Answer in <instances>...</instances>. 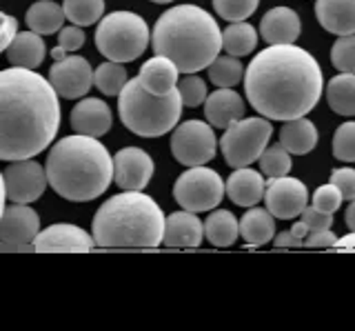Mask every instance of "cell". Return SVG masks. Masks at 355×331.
Returning <instances> with one entry per match:
<instances>
[{
	"label": "cell",
	"instance_id": "cell-1",
	"mask_svg": "<svg viewBox=\"0 0 355 331\" xmlns=\"http://www.w3.org/2000/svg\"><path fill=\"white\" fill-rule=\"evenodd\" d=\"M324 90L320 62L297 45H269L244 71V94L249 105L269 120L306 116Z\"/></svg>",
	"mask_w": 355,
	"mask_h": 331
},
{
	"label": "cell",
	"instance_id": "cell-2",
	"mask_svg": "<svg viewBox=\"0 0 355 331\" xmlns=\"http://www.w3.org/2000/svg\"><path fill=\"white\" fill-rule=\"evenodd\" d=\"M60 94L36 69L14 67L0 74V158H36L60 129Z\"/></svg>",
	"mask_w": 355,
	"mask_h": 331
},
{
	"label": "cell",
	"instance_id": "cell-3",
	"mask_svg": "<svg viewBox=\"0 0 355 331\" xmlns=\"http://www.w3.org/2000/svg\"><path fill=\"white\" fill-rule=\"evenodd\" d=\"M44 169L51 189L71 203L96 201L114 180V158L107 147L98 138L85 134L55 142Z\"/></svg>",
	"mask_w": 355,
	"mask_h": 331
},
{
	"label": "cell",
	"instance_id": "cell-4",
	"mask_svg": "<svg viewBox=\"0 0 355 331\" xmlns=\"http://www.w3.org/2000/svg\"><path fill=\"white\" fill-rule=\"evenodd\" d=\"M151 47L158 56L171 58L182 74H196L218 58L222 31L200 5H175L155 20Z\"/></svg>",
	"mask_w": 355,
	"mask_h": 331
},
{
	"label": "cell",
	"instance_id": "cell-5",
	"mask_svg": "<svg viewBox=\"0 0 355 331\" xmlns=\"http://www.w3.org/2000/svg\"><path fill=\"white\" fill-rule=\"evenodd\" d=\"M164 223L162 209L151 196L122 189L96 212L92 234L98 247L153 249L164 240Z\"/></svg>",
	"mask_w": 355,
	"mask_h": 331
},
{
	"label": "cell",
	"instance_id": "cell-6",
	"mask_svg": "<svg viewBox=\"0 0 355 331\" xmlns=\"http://www.w3.org/2000/svg\"><path fill=\"white\" fill-rule=\"evenodd\" d=\"M182 96L173 90L166 96H155L142 87L140 78L125 85L118 96V114L122 125L140 138H158L169 134L182 116Z\"/></svg>",
	"mask_w": 355,
	"mask_h": 331
},
{
	"label": "cell",
	"instance_id": "cell-7",
	"mask_svg": "<svg viewBox=\"0 0 355 331\" xmlns=\"http://www.w3.org/2000/svg\"><path fill=\"white\" fill-rule=\"evenodd\" d=\"M151 45L149 25L133 12H111L96 27V47L107 60L131 62Z\"/></svg>",
	"mask_w": 355,
	"mask_h": 331
},
{
	"label": "cell",
	"instance_id": "cell-8",
	"mask_svg": "<svg viewBox=\"0 0 355 331\" xmlns=\"http://www.w3.org/2000/svg\"><path fill=\"white\" fill-rule=\"evenodd\" d=\"M273 134V127L269 118L253 116V118H240L238 123L225 129L220 138V151L225 156L227 164L233 169L249 167L251 162L260 160L262 151L266 149Z\"/></svg>",
	"mask_w": 355,
	"mask_h": 331
},
{
	"label": "cell",
	"instance_id": "cell-9",
	"mask_svg": "<svg viewBox=\"0 0 355 331\" xmlns=\"http://www.w3.org/2000/svg\"><path fill=\"white\" fill-rule=\"evenodd\" d=\"M227 194V183L222 176L207 164H198V167H189L184 173L178 176L173 185V198L175 203L189 212L202 214L216 209L222 198Z\"/></svg>",
	"mask_w": 355,
	"mask_h": 331
},
{
	"label": "cell",
	"instance_id": "cell-10",
	"mask_svg": "<svg viewBox=\"0 0 355 331\" xmlns=\"http://www.w3.org/2000/svg\"><path fill=\"white\" fill-rule=\"evenodd\" d=\"M214 125L202 120H187L178 125L171 134V153L184 167H198L214 160L218 151V140L214 134Z\"/></svg>",
	"mask_w": 355,
	"mask_h": 331
},
{
	"label": "cell",
	"instance_id": "cell-11",
	"mask_svg": "<svg viewBox=\"0 0 355 331\" xmlns=\"http://www.w3.org/2000/svg\"><path fill=\"white\" fill-rule=\"evenodd\" d=\"M49 185L47 169L33 158L14 160L3 171V189H5V205L7 203H36L44 194Z\"/></svg>",
	"mask_w": 355,
	"mask_h": 331
},
{
	"label": "cell",
	"instance_id": "cell-12",
	"mask_svg": "<svg viewBox=\"0 0 355 331\" xmlns=\"http://www.w3.org/2000/svg\"><path fill=\"white\" fill-rule=\"evenodd\" d=\"M40 234V216L36 209L22 203H7L0 223V249H22L31 245Z\"/></svg>",
	"mask_w": 355,
	"mask_h": 331
},
{
	"label": "cell",
	"instance_id": "cell-13",
	"mask_svg": "<svg viewBox=\"0 0 355 331\" xmlns=\"http://www.w3.org/2000/svg\"><path fill=\"white\" fill-rule=\"evenodd\" d=\"M264 203L277 220H293L302 216V212L309 207V189L302 180L291 178V176L269 178Z\"/></svg>",
	"mask_w": 355,
	"mask_h": 331
},
{
	"label": "cell",
	"instance_id": "cell-14",
	"mask_svg": "<svg viewBox=\"0 0 355 331\" xmlns=\"http://www.w3.org/2000/svg\"><path fill=\"white\" fill-rule=\"evenodd\" d=\"M96 71L92 69L87 58L83 56H64L62 60H55L49 69V80L55 87L60 98H85L89 90L96 85Z\"/></svg>",
	"mask_w": 355,
	"mask_h": 331
},
{
	"label": "cell",
	"instance_id": "cell-15",
	"mask_svg": "<svg viewBox=\"0 0 355 331\" xmlns=\"http://www.w3.org/2000/svg\"><path fill=\"white\" fill-rule=\"evenodd\" d=\"M153 158L140 147H125L114 156V180L120 189L142 192L153 178Z\"/></svg>",
	"mask_w": 355,
	"mask_h": 331
},
{
	"label": "cell",
	"instance_id": "cell-16",
	"mask_svg": "<svg viewBox=\"0 0 355 331\" xmlns=\"http://www.w3.org/2000/svg\"><path fill=\"white\" fill-rule=\"evenodd\" d=\"M94 247H96L94 234L89 236V231L69 223H60L42 229L36 236V240L31 242V249L36 251H92Z\"/></svg>",
	"mask_w": 355,
	"mask_h": 331
},
{
	"label": "cell",
	"instance_id": "cell-17",
	"mask_svg": "<svg viewBox=\"0 0 355 331\" xmlns=\"http://www.w3.org/2000/svg\"><path fill=\"white\" fill-rule=\"evenodd\" d=\"M114 125L109 105L103 98H80L71 109V129L76 134L100 138Z\"/></svg>",
	"mask_w": 355,
	"mask_h": 331
},
{
	"label": "cell",
	"instance_id": "cell-18",
	"mask_svg": "<svg viewBox=\"0 0 355 331\" xmlns=\"http://www.w3.org/2000/svg\"><path fill=\"white\" fill-rule=\"evenodd\" d=\"M302 23L291 7H273L260 20V36L269 45H293L300 38Z\"/></svg>",
	"mask_w": 355,
	"mask_h": 331
},
{
	"label": "cell",
	"instance_id": "cell-19",
	"mask_svg": "<svg viewBox=\"0 0 355 331\" xmlns=\"http://www.w3.org/2000/svg\"><path fill=\"white\" fill-rule=\"evenodd\" d=\"M202 238H205V223L198 218L196 212L184 209V212H175L171 216H166L162 245L191 249V247H200Z\"/></svg>",
	"mask_w": 355,
	"mask_h": 331
},
{
	"label": "cell",
	"instance_id": "cell-20",
	"mask_svg": "<svg viewBox=\"0 0 355 331\" xmlns=\"http://www.w3.org/2000/svg\"><path fill=\"white\" fill-rule=\"evenodd\" d=\"M244 98L233 92L231 87H220L218 92L211 94L205 101V116L207 123H211L216 129H227L233 123L244 118Z\"/></svg>",
	"mask_w": 355,
	"mask_h": 331
},
{
	"label": "cell",
	"instance_id": "cell-21",
	"mask_svg": "<svg viewBox=\"0 0 355 331\" xmlns=\"http://www.w3.org/2000/svg\"><path fill=\"white\" fill-rule=\"evenodd\" d=\"M315 18L329 34H355V0H315Z\"/></svg>",
	"mask_w": 355,
	"mask_h": 331
},
{
	"label": "cell",
	"instance_id": "cell-22",
	"mask_svg": "<svg viewBox=\"0 0 355 331\" xmlns=\"http://www.w3.org/2000/svg\"><path fill=\"white\" fill-rule=\"evenodd\" d=\"M266 192L264 173L249 167H238L227 180V196L238 207H255Z\"/></svg>",
	"mask_w": 355,
	"mask_h": 331
},
{
	"label": "cell",
	"instance_id": "cell-23",
	"mask_svg": "<svg viewBox=\"0 0 355 331\" xmlns=\"http://www.w3.org/2000/svg\"><path fill=\"white\" fill-rule=\"evenodd\" d=\"M178 74H182V71L178 69V65L171 58L158 56V53H155L153 58H149L142 65L138 78L147 92H151L155 96H166L173 90H178V83H180L178 80Z\"/></svg>",
	"mask_w": 355,
	"mask_h": 331
},
{
	"label": "cell",
	"instance_id": "cell-24",
	"mask_svg": "<svg viewBox=\"0 0 355 331\" xmlns=\"http://www.w3.org/2000/svg\"><path fill=\"white\" fill-rule=\"evenodd\" d=\"M5 56L14 67L38 69L44 56H47V47H44L42 36L29 29V31H20L16 40L5 49Z\"/></svg>",
	"mask_w": 355,
	"mask_h": 331
},
{
	"label": "cell",
	"instance_id": "cell-25",
	"mask_svg": "<svg viewBox=\"0 0 355 331\" xmlns=\"http://www.w3.org/2000/svg\"><path fill=\"white\" fill-rule=\"evenodd\" d=\"M240 236L247 240V247H260L275 238V216L269 209L249 207L240 218Z\"/></svg>",
	"mask_w": 355,
	"mask_h": 331
},
{
	"label": "cell",
	"instance_id": "cell-26",
	"mask_svg": "<svg viewBox=\"0 0 355 331\" xmlns=\"http://www.w3.org/2000/svg\"><path fill=\"white\" fill-rule=\"evenodd\" d=\"M64 20H67L64 7L53 3V0H38V3H33L25 14L27 27L40 36L58 34L64 27Z\"/></svg>",
	"mask_w": 355,
	"mask_h": 331
},
{
	"label": "cell",
	"instance_id": "cell-27",
	"mask_svg": "<svg viewBox=\"0 0 355 331\" xmlns=\"http://www.w3.org/2000/svg\"><path fill=\"white\" fill-rule=\"evenodd\" d=\"M280 142L286 151H291L293 156H306L318 145V129L309 118H293L286 120L280 131Z\"/></svg>",
	"mask_w": 355,
	"mask_h": 331
},
{
	"label": "cell",
	"instance_id": "cell-28",
	"mask_svg": "<svg viewBox=\"0 0 355 331\" xmlns=\"http://www.w3.org/2000/svg\"><path fill=\"white\" fill-rule=\"evenodd\" d=\"M205 236L214 247H231L240 236V220L229 209H216L205 220Z\"/></svg>",
	"mask_w": 355,
	"mask_h": 331
},
{
	"label": "cell",
	"instance_id": "cell-29",
	"mask_svg": "<svg viewBox=\"0 0 355 331\" xmlns=\"http://www.w3.org/2000/svg\"><path fill=\"white\" fill-rule=\"evenodd\" d=\"M327 103L338 116H355V74L333 76L327 85Z\"/></svg>",
	"mask_w": 355,
	"mask_h": 331
},
{
	"label": "cell",
	"instance_id": "cell-30",
	"mask_svg": "<svg viewBox=\"0 0 355 331\" xmlns=\"http://www.w3.org/2000/svg\"><path fill=\"white\" fill-rule=\"evenodd\" d=\"M258 45V31L249 23H229V27L222 31V49L231 56H249Z\"/></svg>",
	"mask_w": 355,
	"mask_h": 331
},
{
	"label": "cell",
	"instance_id": "cell-31",
	"mask_svg": "<svg viewBox=\"0 0 355 331\" xmlns=\"http://www.w3.org/2000/svg\"><path fill=\"white\" fill-rule=\"evenodd\" d=\"M209 71V80L218 85V87H236L238 83H244V69L242 62L238 60V56H218L214 62L207 67Z\"/></svg>",
	"mask_w": 355,
	"mask_h": 331
},
{
	"label": "cell",
	"instance_id": "cell-32",
	"mask_svg": "<svg viewBox=\"0 0 355 331\" xmlns=\"http://www.w3.org/2000/svg\"><path fill=\"white\" fill-rule=\"evenodd\" d=\"M67 20L73 25L89 27L103 20L105 0H62Z\"/></svg>",
	"mask_w": 355,
	"mask_h": 331
},
{
	"label": "cell",
	"instance_id": "cell-33",
	"mask_svg": "<svg viewBox=\"0 0 355 331\" xmlns=\"http://www.w3.org/2000/svg\"><path fill=\"white\" fill-rule=\"evenodd\" d=\"M94 80H96V87L100 90V94L120 96V92L125 90V85L129 83V76H127V69L122 62L107 60L96 69Z\"/></svg>",
	"mask_w": 355,
	"mask_h": 331
},
{
	"label": "cell",
	"instance_id": "cell-34",
	"mask_svg": "<svg viewBox=\"0 0 355 331\" xmlns=\"http://www.w3.org/2000/svg\"><path fill=\"white\" fill-rule=\"evenodd\" d=\"M291 156L293 153L286 151L282 142L280 145H273L269 149H264L260 160H258L260 171L266 176V178H282V176H288V171H291V167H293Z\"/></svg>",
	"mask_w": 355,
	"mask_h": 331
},
{
	"label": "cell",
	"instance_id": "cell-35",
	"mask_svg": "<svg viewBox=\"0 0 355 331\" xmlns=\"http://www.w3.org/2000/svg\"><path fill=\"white\" fill-rule=\"evenodd\" d=\"M211 3H214L216 14L227 23H240L255 14L260 0H211Z\"/></svg>",
	"mask_w": 355,
	"mask_h": 331
},
{
	"label": "cell",
	"instance_id": "cell-36",
	"mask_svg": "<svg viewBox=\"0 0 355 331\" xmlns=\"http://www.w3.org/2000/svg\"><path fill=\"white\" fill-rule=\"evenodd\" d=\"M333 156L342 162H355V120L342 123L333 134Z\"/></svg>",
	"mask_w": 355,
	"mask_h": 331
},
{
	"label": "cell",
	"instance_id": "cell-37",
	"mask_svg": "<svg viewBox=\"0 0 355 331\" xmlns=\"http://www.w3.org/2000/svg\"><path fill=\"white\" fill-rule=\"evenodd\" d=\"M331 62L338 71L355 74V34L338 36L336 45L331 47Z\"/></svg>",
	"mask_w": 355,
	"mask_h": 331
},
{
	"label": "cell",
	"instance_id": "cell-38",
	"mask_svg": "<svg viewBox=\"0 0 355 331\" xmlns=\"http://www.w3.org/2000/svg\"><path fill=\"white\" fill-rule=\"evenodd\" d=\"M85 45V31L80 25H69V27H62L58 31V47H53L51 56L53 60H62L64 56H69V53L78 51Z\"/></svg>",
	"mask_w": 355,
	"mask_h": 331
},
{
	"label": "cell",
	"instance_id": "cell-39",
	"mask_svg": "<svg viewBox=\"0 0 355 331\" xmlns=\"http://www.w3.org/2000/svg\"><path fill=\"white\" fill-rule=\"evenodd\" d=\"M178 92H180V96H182L184 107H191V109L205 105V101L209 98L207 83L193 74H187L184 78H180V83H178Z\"/></svg>",
	"mask_w": 355,
	"mask_h": 331
},
{
	"label": "cell",
	"instance_id": "cell-40",
	"mask_svg": "<svg viewBox=\"0 0 355 331\" xmlns=\"http://www.w3.org/2000/svg\"><path fill=\"white\" fill-rule=\"evenodd\" d=\"M342 203H344V196L340 192V187L333 185V183L318 187L315 194H313V205L327 214H336Z\"/></svg>",
	"mask_w": 355,
	"mask_h": 331
},
{
	"label": "cell",
	"instance_id": "cell-41",
	"mask_svg": "<svg viewBox=\"0 0 355 331\" xmlns=\"http://www.w3.org/2000/svg\"><path fill=\"white\" fill-rule=\"evenodd\" d=\"M300 220L309 227V231H322V229H331L333 214L322 212V209H318L315 205H309L302 212V216H300Z\"/></svg>",
	"mask_w": 355,
	"mask_h": 331
},
{
	"label": "cell",
	"instance_id": "cell-42",
	"mask_svg": "<svg viewBox=\"0 0 355 331\" xmlns=\"http://www.w3.org/2000/svg\"><path fill=\"white\" fill-rule=\"evenodd\" d=\"M331 183L340 187V192L344 196V201H355V169L342 167L331 173Z\"/></svg>",
	"mask_w": 355,
	"mask_h": 331
},
{
	"label": "cell",
	"instance_id": "cell-43",
	"mask_svg": "<svg viewBox=\"0 0 355 331\" xmlns=\"http://www.w3.org/2000/svg\"><path fill=\"white\" fill-rule=\"evenodd\" d=\"M338 236L333 234L331 229H322V231H311L304 240V247L309 249H324V247H336Z\"/></svg>",
	"mask_w": 355,
	"mask_h": 331
},
{
	"label": "cell",
	"instance_id": "cell-44",
	"mask_svg": "<svg viewBox=\"0 0 355 331\" xmlns=\"http://www.w3.org/2000/svg\"><path fill=\"white\" fill-rule=\"evenodd\" d=\"M20 34L18 31V20L14 16H9V14H3V45H0V49H7L11 42L16 40V36Z\"/></svg>",
	"mask_w": 355,
	"mask_h": 331
},
{
	"label": "cell",
	"instance_id": "cell-45",
	"mask_svg": "<svg viewBox=\"0 0 355 331\" xmlns=\"http://www.w3.org/2000/svg\"><path fill=\"white\" fill-rule=\"evenodd\" d=\"M273 245L275 247H302L304 245V240H300L295 238L291 231H282V234H277L273 238Z\"/></svg>",
	"mask_w": 355,
	"mask_h": 331
},
{
	"label": "cell",
	"instance_id": "cell-46",
	"mask_svg": "<svg viewBox=\"0 0 355 331\" xmlns=\"http://www.w3.org/2000/svg\"><path fill=\"white\" fill-rule=\"evenodd\" d=\"M333 249H338V251H355V231H351V234L338 238L336 247H333Z\"/></svg>",
	"mask_w": 355,
	"mask_h": 331
},
{
	"label": "cell",
	"instance_id": "cell-47",
	"mask_svg": "<svg viewBox=\"0 0 355 331\" xmlns=\"http://www.w3.org/2000/svg\"><path fill=\"white\" fill-rule=\"evenodd\" d=\"M291 234H293L295 238H300V240H306V236L311 234V231H309V227L302 223V220H300V223H295V225L291 227Z\"/></svg>",
	"mask_w": 355,
	"mask_h": 331
},
{
	"label": "cell",
	"instance_id": "cell-48",
	"mask_svg": "<svg viewBox=\"0 0 355 331\" xmlns=\"http://www.w3.org/2000/svg\"><path fill=\"white\" fill-rule=\"evenodd\" d=\"M344 220H347V227L351 231H355V201H351L349 209H347V214H344Z\"/></svg>",
	"mask_w": 355,
	"mask_h": 331
},
{
	"label": "cell",
	"instance_id": "cell-49",
	"mask_svg": "<svg viewBox=\"0 0 355 331\" xmlns=\"http://www.w3.org/2000/svg\"><path fill=\"white\" fill-rule=\"evenodd\" d=\"M151 3H158V5H166V3H173V0H151Z\"/></svg>",
	"mask_w": 355,
	"mask_h": 331
}]
</instances>
